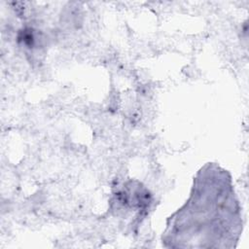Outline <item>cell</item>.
Wrapping results in <instances>:
<instances>
[{
  "label": "cell",
  "mask_w": 249,
  "mask_h": 249,
  "mask_svg": "<svg viewBox=\"0 0 249 249\" xmlns=\"http://www.w3.org/2000/svg\"><path fill=\"white\" fill-rule=\"evenodd\" d=\"M240 231L231 177L209 163L197 173L188 201L168 219L162 242L167 247H232Z\"/></svg>",
  "instance_id": "obj_1"
}]
</instances>
